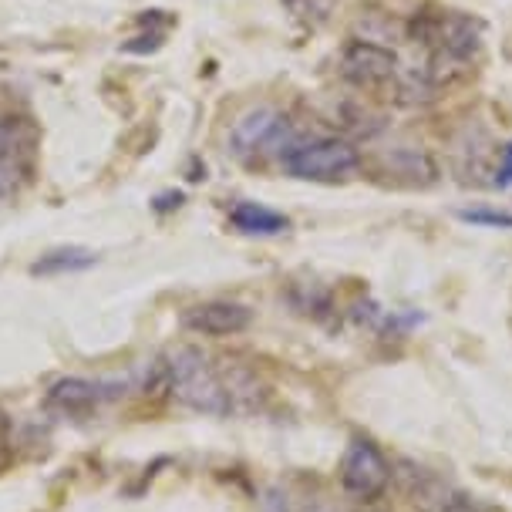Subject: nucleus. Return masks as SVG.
I'll list each match as a JSON object with an SVG mask.
<instances>
[{"label": "nucleus", "instance_id": "5", "mask_svg": "<svg viewBox=\"0 0 512 512\" xmlns=\"http://www.w3.org/2000/svg\"><path fill=\"white\" fill-rule=\"evenodd\" d=\"M341 75L354 88H384L398 78V61L388 48L374 41H351L341 51Z\"/></svg>", "mask_w": 512, "mask_h": 512}, {"label": "nucleus", "instance_id": "8", "mask_svg": "<svg viewBox=\"0 0 512 512\" xmlns=\"http://www.w3.org/2000/svg\"><path fill=\"white\" fill-rule=\"evenodd\" d=\"M102 384L95 381H81V378H68V381H58L51 388V405L68 411V415H81V411H91L98 408V401H102Z\"/></svg>", "mask_w": 512, "mask_h": 512}, {"label": "nucleus", "instance_id": "7", "mask_svg": "<svg viewBox=\"0 0 512 512\" xmlns=\"http://www.w3.org/2000/svg\"><path fill=\"white\" fill-rule=\"evenodd\" d=\"M280 135H287V118L273 108H253L236 118L233 132H230V145L236 155H256V152H267L273 145L280 142Z\"/></svg>", "mask_w": 512, "mask_h": 512}, {"label": "nucleus", "instance_id": "10", "mask_svg": "<svg viewBox=\"0 0 512 512\" xmlns=\"http://www.w3.org/2000/svg\"><path fill=\"white\" fill-rule=\"evenodd\" d=\"M91 263H95V253H88V250H78V246H71V250H51V253H44L41 260L34 263V273H44V277H51V273L88 270Z\"/></svg>", "mask_w": 512, "mask_h": 512}, {"label": "nucleus", "instance_id": "6", "mask_svg": "<svg viewBox=\"0 0 512 512\" xmlns=\"http://www.w3.org/2000/svg\"><path fill=\"white\" fill-rule=\"evenodd\" d=\"M253 324V310L236 300H206L182 314V327L203 337H233Z\"/></svg>", "mask_w": 512, "mask_h": 512}, {"label": "nucleus", "instance_id": "3", "mask_svg": "<svg viewBox=\"0 0 512 512\" xmlns=\"http://www.w3.org/2000/svg\"><path fill=\"white\" fill-rule=\"evenodd\" d=\"M337 479H341V489L351 499L374 502L391 482V462L384 459L381 448L368 442V438H354L341 459Z\"/></svg>", "mask_w": 512, "mask_h": 512}, {"label": "nucleus", "instance_id": "1", "mask_svg": "<svg viewBox=\"0 0 512 512\" xmlns=\"http://www.w3.org/2000/svg\"><path fill=\"white\" fill-rule=\"evenodd\" d=\"M166 374L169 391L179 405L203 411V415H226L233 408V388L226 381V374L213 368L209 358H203V351H196V347H182V351L172 354Z\"/></svg>", "mask_w": 512, "mask_h": 512}, {"label": "nucleus", "instance_id": "2", "mask_svg": "<svg viewBox=\"0 0 512 512\" xmlns=\"http://www.w3.org/2000/svg\"><path fill=\"white\" fill-rule=\"evenodd\" d=\"M283 169H287L294 179L334 186V182H347V179L358 176L361 152L347 139L324 135V139L290 145V149L283 152Z\"/></svg>", "mask_w": 512, "mask_h": 512}, {"label": "nucleus", "instance_id": "11", "mask_svg": "<svg viewBox=\"0 0 512 512\" xmlns=\"http://www.w3.org/2000/svg\"><path fill=\"white\" fill-rule=\"evenodd\" d=\"M462 219H469V223H489V226H512V216L502 213H462Z\"/></svg>", "mask_w": 512, "mask_h": 512}, {"label": "nucleus", "instance_id": "9", "mask_svg": "<svg viewBox=\"0 0 512 512\" xmlns=\"http://www.w3.org/2000/svg\"><path fill=\"white\" fill-rule=\"evenodd\" d=\"M230 223L240 233H253V236H273L287 230V216L273 213V209L260 206V203H240L230 209Z\"/></svg>", "mask_w": 512, "mask_h": 512}, {"label": "nucleus", "instance_id": "12", "mask_svg": "<svg viewBox=\"0 0 512 512\" xmlns=\"http://www.w3.org/2000/svg\"><path fill=\"white\" fill-rule=\"evenodd\" d=\"M442 512H479V509H475L472 502H465V499H455V502H448Z\"/></svg>", "mask_w": 512, "mask_h": 512}, {"label": "nucleus", "instance_id": "4", "mask_svg": "<svg viewBox=\"0 0 512 512\" xmlns=\"http://www.w3.org/2000/svg\"><path fill=\"white\" fill-rule=\"evenodd\" d=\"M34 152H38V128L21 115L0 118V196L31 179Z\"/></svg>", "mask_w": 512, "mask_h": 512}, {"label": "nucleus", "instance_id": "13", "mask_svg": "<svg viewBox=\"0 0 512 512\" xmlns=\"http://www.w3.org/2000/svg\"><path fill=\"white\" fill-rule=\"evenodd\" d=\"M499 182H512V145H509V149H506V166H502L499 169Z\"/></svg>", "mask_w": 512, "mask_h": 512}]
</instances>
